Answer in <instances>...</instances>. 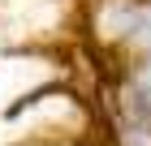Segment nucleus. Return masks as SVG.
Returning <instances> with one entry per match:
<instances>
[{"mask_svg":"<svg viewBox=\"0 0 151 146\" xmlns=\"http://www.w3.org/2000/svg\"><path fill=\"white\" fill-rule=\"evenodd\" d=\"M134 26H138V43H151V13L134 17Z\"/></svg>","mask_w":151,"mask_h":146,"instance_id":"nucleus-2","label":"nucleus"},{"mask_svg":"<svg viewBox=\"0 0 151 146\" xmlns=\"http://www.w3.org/2000/svg\"><path fill=\"white\" fill-rule=\"evenodd\" d=\"M138 95H142V103L151 108V65H147V69L138 73Z\"/></svg>","mask_w":151,"mask_h":146,"instance_id":"nucleus-1","label":"nucleus"}]
</instances>
